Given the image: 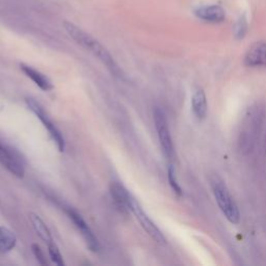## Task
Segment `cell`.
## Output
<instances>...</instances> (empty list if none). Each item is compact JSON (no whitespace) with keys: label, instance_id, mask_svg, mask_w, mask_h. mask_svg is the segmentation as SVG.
Masks as SVG:
<instances>
[{"label":"cell","instance_id":"ac0fdd59","mask_svg":"<svg viewBox=\"0 0 266 266\" xmlns=\"http://www.w3.org/2000/svg\"><path fill=\"white\" fill-rule=\"evenodd\" d=\"M246 21L244 18H241L240 20H238V22L235 25V36L238 39H242L245 36V32H246Z\"/></svg>","mask_w":266,"mask_h":266},{"label":"cell","instance_id":"2e32d148","mask_svg":"<svg viewBox=\"0 0 266 266\" xmlns=\"http://www.w3.org/2000/svg\"><path fill=\"white\" fill-rule=\"evenodd\" d=\"M168 178H169V183L170 185L172 187V189L174 190V192L178 195V196H181L183 194V191H182V188L181 186L179 185V183L177 181V178H176V174H175V170L173 168V165H170L169 168V171H168Z\"/></svg>","mask_w":266,"mask_h":266},{"label":"cell","instance_id":"52a82bcc","mask_svg":"<svg viewBox=\"0 0 266 266\" xmlns=\"http://www.w3.org/2000/svg\"><path fill=\"white\" fill-rule=\"evenodd\" d=\"M66 214H68L69 219L73 222L77 230L80 232V234L83 237V239H85L88 247L94 253L99 252L101 246H100V243L97 237L95 236L94 232L92 231L90 226L87 224V222L83 220L82 216L76 210L72 208L66 209Z\"/></svg>","mask_w":266,"mask_h":266},{"label":"cell","instance_id":"9c48e42d","mask_svg":"<svg viewBox=\"0 0 266 266\" xmlns=\"http://www.w3.org/2000/svg\"><path fill=\"white\" fill-rule=\"evenodd\" d=\"M243 61L251 68H266V42H257L249 47Z\"/></svg>","mask_w":266,"mask_h":266},{"label":"cell","instance_id":"ba28073f","mask_svg":"<svg viewBox=\"0 0 266 266\" xmlns=\"http://www.w3.org/2000/svg\"><path fill=\"white\" fill-rule=\"evenodd\" d=\"M109 192L116 210L122 214H128L131 212L133 196L124 185L119 182H112L109 185Z\"/></svg>","mask_w":266,"mask_h":266},{"label":"cell","instance_id":"8fae6325","mask_svg":"<svg viewBox=\"0 0 266 266\" xmlns=\"http://www.w3.org/2000/svg\"><path fill=\"white\" fill-rule=\"evenodd\" d=\"M20 68L21 70L23 71V73L28 77L30 78L33 82L36 83V85L42 90V91H45V92H49L53 90V85L51 80H50L45 74L41 73L40 71L33 69L32 66L30 65H27V64H24V63H21L20 64Z\"/></svg>","mask_w":266,"mask_h":266},{"label":"cell","instance_id":"5b68a950","mask_svg":"<svg viewBox=\"0 0 266 266\" xmlns=\"http://www.w3.org/2000/svg\"><path fill=\"white\" fill-rule=\"evenodd\" d=\"M0 163L14 176L23 178L25 175V165L20 154L14 148L0 142Z\"/></svg>","mask_w":266,"mask_h":266},{"label":"cell","instance_id":"277c9868","mask_svg":"<svg viewBox=\"0 0 266 266\" xmlns=\"http://www.w3.org/2000/svg\"><path fill=\"white\" fill-rule=\"evenodd\" d=\"M154 123L162 152L166 158L172 161L175 157L174 144L171 137L168 120H166L164 112L160 108L154 109Z\"/></svg>","mask_w":266,"mask_h":266},{"label":"cell","instance_id":"30bf717a","mask_svg":"<svg viewBox=\"0 0 266 266\" xmlns=\"http://www.w3.org/2000/svg\"><path fill=\"white\" fill-rule=\"evenodd\" d=\"M195 16L197 17L198 19H202L204 21H208V22H222L225 17H226V13L224 11V9L220 6H205V7H201L195 10L194 12Z\"/></svg>","mask_w":266,"mask_h":266},{"label":"cell","instance_id":"9a60e30c","mask_svg":"<svg viewBox=\"0 0 266 266\" xmlns=\"http://www.w3.org/2000/svg\"><path fill=\"white\" fill-rule=\"evenodd\" d=\"M48 252H49L50 259H51V261L54 264H56L58 266H63L64 265V262H63L62 256L60 254L59 248H58V246L56 245V243L54 241L48 244Z\"/></svg>","mask_w":266,"mask_h":266},{"label":"cell","instance_id":"7a4b0ae2","mask_svg":"<svg viewBox=\"0 0 266 266\" xmlns=\"http://www.w3.org/2000/svg\"><path fill=\"white\" fill-rule=\"evenodd\" d=\"M212 191L225 218L233 225L238 224L240 222L239 209L227 186L222 181L216 180L212 183Z\"/></svg>","mask_w":266,"mask_h":266},{"label":"cell","instance_id":"e0dca14e","mask_svg":"<svg viewBox=\"0 0 266 266\" xmlns=\"http://www.w3.org/2000/svg\"><path fill=\"white\" fill-rule=\"evenodd\" d=\"M31 249H32L33 255H35V257L37 258L38 262H39L41 265H47V261H46L45 255H44L43 251L41 249L40 245L37 244V243H33V244H31Z\"/></svg>","mask_w":266,"mask_h":266},{"label":"cell","instance_id":"8992f818","mask_svg":"<svg viewBox=\"0 0 266 266\" xmlns=\"http://www.w3.org/2000/svg\"><path fill=\"white\" fill-rule=\"evenodd\" d=\"M131 212L135 214L136 219L139 221L143 229L147 232V234L155 240L159 244H165L166 239L163 235V233L160 229L153 223V221L149 218L148 214L143 210L142 206L139 204L137 200L133 197L132 205H131Z\"/></svg>","mask_w":266,"mask_h":266},{"label":"cell","instance_id":"5bb4252c","mask_svg":"<svg viewBox=\"0 0 266 266\" xmlns=\"http://www.w3.org/2000/svg\"><path fill=\"white\" fill-rule=\"evenodd\" d=\"M17 244V237L14 233L6 228L0 226V252L9 253L15 248Z\"/></svg>","mask_w":266,"mask_h":266},{"label":"cell","instance_id":"4fadbf2b","mask_svg":"<svg viewBox=\"0 0 266 266\" xmlns=\"http://www.w3.org/2000/svg\"><path fill=\"white\" fill-rule=\"evenodd\" d=\"M29 221L31 223V226L33 228V230L36 231L37 234L39 235V237L48 245L49 243L53 242V237L51 235V232L48 229V227L46 226V224L44 223V221L40 218V216L36 213H30L29 215Z\"/></svg>","mask_w":266,"mask_h":266},{"label":"cell","instance_id":"6da1fadb","mask_svg":"<svg viewBox=\"0 0 266 266\" xmlns=\"http://www.w3.org/2000/svg\"><path fill=\"white\" fill-rule=\"evenodd\" d=\"M63 28L75 43L88 50V51L95 55L103 64H105L106 68L111 72V74L120 78L123 77L120 66L115 62L108 50L101 43L98 42L95 38L89 35L88 32L82 30L71 22H63Z\"/></svg>","mask_w":266,"mask_h":266},{"label":"cell","instance_id":"7c38bea8","mask_svg":"<svg viewBox=\"0 0 266 266\" xmlns=\"http://www.w3.org/2000/svg\"><path fill=\"white\" fill-rule=\"evenodd\" d=\"M191 109L195 119L203 121L206 119L208 112L207 98L203 90H196L191 98Z\"/></svg>","mask_w":266,"mask_h":266},{"label":"cell","instance_id":"3957f363","mask_svg":"<svg viewBox=\"0 0 266 266\" xmlns=\"http://www.w3.org/2000/svg\"><path fill=\"white\" fill-rule=\"evenodd\" d=\"M25 102L28 106V108L37 115V118L42 122L44 127L48 130L50 137L52 138L54 143L56 144V147L59 152H63L65 149V142L64 138L60 130L55 126V124L49 118L48 113L46 112L45 108L33 98H26Z\"/></svg>","mask_w":266,"mask_h":266}]
</instances>
